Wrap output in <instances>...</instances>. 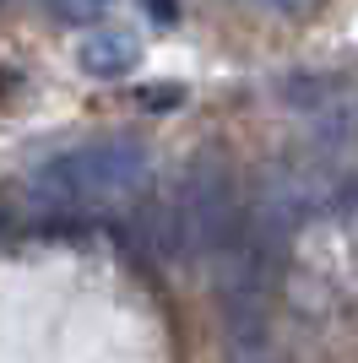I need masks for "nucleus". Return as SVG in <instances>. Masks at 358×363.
Returning <instances> with one entry per match:
<instances>
[{"mask_svg":"<svg viewBox=\"0 0 358 363\" xmlns=\"http://www.w3.org/2000/svg\"><path fill=\"white\" fill-rule=\"evenodd\" d=\"M114 0H55V11L65 16V22H92V16H104Z\"/></svg>","mask_w":358,"mask_h":363,"instance_id":"4","label":"nucleus"},{"mask_svg":"<svg viewBox=\"0 0 358 363\" xmlns=\"http://www.w3.org/2000/svg\"><path fill=\"white\" fill-rule=\"evenodd\" d=\"M255 6H266V11H283V16H298V11H310L315 0H255Z\"/></svg>","mask_w":358,"mask_h":363,"instance_id":"5","label":"nucleus"},{"mask_svg":"<svg viewBox=\"0 0 358 363\" xmlns=\"http://www.w3.org/2000/svg\"><path fill=\"white\" fill-rule=\"evenodd\" d=\"M152 152L136 136H98L71 152H55L33 168V201L38 206H104L147 184Z\"/></svg>","mask_w":358,"mask_h":363,"instance_id":"2","label":"nucleus"},{"mask_svg":"<svg viewBox=\"0 0 358 363\" xmlns=\"http://www.w3.org/2000/svg\"><path fill=\"white\" fill-rule=\"evenodd\" d=\"M244 228V206H239V184H234V168L217 157V152H201L179 190L158 206L152 217V244L158 255L168 260H185V255H223L228 244L239 239Z\"/></svg>","mask_w":358,"mask_h":363,"instance_id":"1","label":"nucleus"},{"mask_svg":"<svg viewBox=\"0 0 358 363\" xmlns=\"http://www.w3.org/2000/svg\"><path fill=\"white\" fill-rule=\"evenodd\" d=\"M76 65L87 76H125L141 65V38L125 28H98L76 44Z\"/></svg>","mask_w":358,"mask_h":363,"instance_id":"3","label":"nucleus"}]
</instances>
